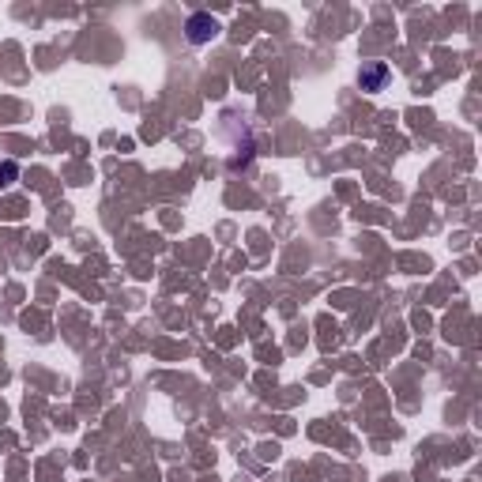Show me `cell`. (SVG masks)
I'll return each instance as SVG.
<instances>
[{"mask_svg": "<svg viewBox=\"0 0 482 482\" xmlns=\"http://www.w3.org/2000/svg\"><path fill=\"white\" fill-rule=\"evenodd\" d=\"M185 31H189V42H193V46H204V42H211V38L219 34V23L200 11V16L189 19V26H185Z\"/></svg>", "mask_w": 482, "mask_h": 482, "instance_id": "cell-1", "label": "cell"}, {"mask_svg": "<svg viewBox=\"0 0 482 482\" xmlns=\"http://www.w3.org/2000/svg\"><path fill=\"white\" fill-rule=\"evenodd\" d=\"M381 79H384V68H373V72H369V79H366V83H369V87H377V83H381Z\"/></svg>", "mask_w": 482, "mask_h": 482, "instance_id": "cell-2", "label": "cell"}]
</instances>
